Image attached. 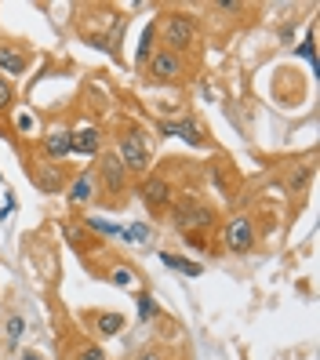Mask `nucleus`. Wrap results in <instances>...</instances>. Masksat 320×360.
I'll return each instance as SVG.
<instances>
[{"label":"nucleus","mask_w":320,"mask_h":360,"mask_svg":"<svg viewBox=\"0 0 320 360\" xmlns=\"http://www.w3.org/2000/svg\"><path fill=\"white\" fill-rule=\"evenodd\" d=\"M197 22L189 15L182 11H172V15H164V22H160V40H164V51H186V48H193L197 44Z\"/></svg>","instance_id":"1"},{"label":"nucleus","mask_w":320,"mask_h":360,"mask_svg":"<svg viewBox=\"0 0 320 360\" xmlns=\"http://www.w3.org/2000/svg\"><path fill=\"white\" fill-rule=\"evenodd\" d=\"M219 211L204 204V200H182L175 211H172V226L179 233H207L211 226H215Z\"/></svg>","instance_id":"2"},{"label":"nucleus","mask_w":320,"mask_h":360,"mask_svg":"<svg viewBox=\"0 0 320 360\" xmlns=\"http://www.w3.org/2000/svg\"><path fill=\"white\" fill-rule=\"evenodd\" d=\"M117 157H120V164L127 167V175H142V172H149V139L139 131V128H127L120 139H117V150H113Z\"/></svg>","instance_id":"3"},{"label":"nucleus","mask_w":320,"mask_h":360,"mask_svg":"<svg viewBox=\"0 0 320 360\" xmlns=\"http://www.w3.org/2000/svg\"><path fill=\"white\" fill-rule=\"evenodd\" d=\"M222 244H226V251H233V255H248V251L255 248V226H251V219H248V215L226 219V226H222Z\"/></svg>","instance_id":"4"},{"label":"nucleus","mask_w":320,"mask_h":360,"mask_svg":"<svg viewBox=\"0 0 320 360\" xmlns=\"http://www.w3.org/2000/svg\"><path fill=\"white\" fill-rule=\"evenodd\" d=\"M146 66H149V80H153V84H175L179 77H182V58L175 55V51H153V58H149L146 62Z\"/></svg>","instance_id":"5"},{"label":"nucleus","mask_w":320,"mask_h":360,"mask_svg":"<svg viewBox=\"0 0 320 360\" xmlns=\"http://www.w3.org/2000/svg\"><path fill=\"white\" fill-rule=\"evenodd\" d=\"M172 193H175V189H172V182H167V179H142L139 182V200L149 207V211H164L167 204H172Z\"/></svg>","instance_id":"6"},{"label":"nucleus","mask_w":320,"mask_h":360,"mask_svg":"<svg viewBox=\"0 0 320 360\" xmlns=\"http://www.w3.org/2000/svg\"><path fill=\"white\" fill-rule=\"evenodd\" d=\"M98 179H102V189H110V193H124V182H127V167L120 164L117 153H102L98 157Z\"/></svg>","instance_id":"7"},{"label":"nucleus","mask_w":320,"mask_h":360,"mask_svg":"<svg viewBox=\"0 0 320 360\" xmlns=\"http://www.w3.org/2000/svg\"><path fill=\"white\" fill-rule=\"evenodd\" d=\"M160 131H164V135H172V139H182V142H189L193 150H200V146L207 142V139H204V131H200V124H197V120H189V117L160 120Z\"/></svg>","instance_id":"8"},{"label":"nucleus","mask_w":320,"mask_h":360,"mask_svg":"<svg viewBox=\"0 0 320 360\" xmlns=\"http://www.w3.org/2000/svg\"><path fill=\"white\" fill-rule=\"evenodd\" d=\"M70 150H73V153H80V157H95V153L102 150V131L95 128V124L70 131Z\"/></svg>","instance_id":"9"},{"label":"nucleus","mask_w":320,"mask_h":360,"mask_svg":"<svg viewBox=\"0 0 320 360\" xmlns=\"http://www.w3.org/2000/svg\"><path fill=\"white\" fill-rule=\"evenodd\" d=\"M70 153H73V150H70V131H66V128H55V131L44 135V157H48L51 164L66 160Z\"/></svg>","instance_id":"10"},{"label":"nucleus","mask_w":320,"mask_h":360,"mask_svg":"<svg viewBox=\"0 0 320 360\" xmlns=\"http://www.w3.org/2000/svg\"><path fill=\"white\" fill-rule=\"evenodd\" d=\"M95 186H98V179L91 175V172H80L77 179H73V186H70V193H66V200L73 204V207H84L91 197H95Z\"/></svg>","instance_id":"11"},{"label":"nucleus","mask_w":320,"mask_h":360,"mask_svg":"<svg viewBox=\"0 0 320 360\" xmlns=\"http://www.w3.org/2000/svg\"><path fill=\"white\" fill-rule=\"evenodd\" d=\"M26 66H30V58L18 51L15 44H4V40H0V70L18 77V73H26Z\"/></svg>","instance_id":"12"},{"label":"nucleus","mask_w":320,"mask_h":360,"mask_svg":"<svg viewBox=\"0 0 320 360\" xmlns=\"http://www.w3.org/2000/svg\"><path fill=\"white\" fill-rule=\"evenodd\" d=\"M124 313H95V331L102 335V338H113V335H120L124 331Z\"/></svg>","instance_id":"13"},{"label":"nucleus","mask_w":320,"mask_h":360,"mask_svg":"<svg viewBox=\"0 0 320 360\" xmlns=\"http://www.w3.org/2000/svg\"><path fill=\"white\" fill-rule=\"evenodd\" d=\"M160 262H164L167 269L186 273V277H200V273H204V266H200V262H189V259H182V255H172V251H160Z\"/></svg>","instance_id":"14"},{"label":"nucleus","mask_w":320,"mask_h":360,"mask_svg":"<svg viewBox=\"0 0 320 360\" xmlns=\"http://www.w3.org/2000/svg\"><path fill=\"white\" fill-rule=\"evenodd\" d=\"M23 335H26V316L23 313H8V321H4V338L11 346L23 342Z\"/></svg>","instance_id":"15"},{"label":"nucleus","mask_w":320,"mask_h":360,"mask_svg":"<svg viewBox=\"0 0 320 360\" xmlns=\"http://www.w3.org/2000/svg\"><path fill=\"white\" fill-rule=\"evenodd\" d=\"M84 226L105 233V237H120V240H127V229H124V226H117V222H105V219H84Z\"/></svg>","instance_id":"16"},{"label":"nucleus","mask_w":320,"mask_h":360,"mask_svg":"<svg viewBox=\"0 0 320 360\" xmlns=\"http://www.w3.org/2000/svg\"><path fill=\"white\" fill-rule=\"evenodd\" d=\"M153 40H157V30L146 26L142 30V44H139V66H146V62L153 58Z\"/></svg>","instance_id":"17"},{"label":"nucleus","mask_w":320,"mask_h":360,"mask_svg":"<svg viewBox=\"0 0 320 360\" xmlns=\"http://www.w3.org/2000/svg\"><path fill=\"white\" fill-rule=\"evenodd\" d=\"M160 313V306H157V299L149 291H142L139 295V321H153V316Z\"/></svg>","instance_id":"18"},{"label":"nucleus","mask_w":320,"mask_h":360,"mask_svg":"<svg viewBox=\"0 0 320 360\" xmlns=\"http://www.w3.org/2000/svg\"><path fill=\"white\" fill-rule=\"evenodd\" d=\"M127 244H153V229H149L146 222H135L132 229H127Z\"/></svg>","instance_id":"19"},{"label":"nucleus","mask_w":320,"mask_h":360,"mask_svg":"<svg viewBox=\"0 0 320 360\" xmlns=\"http://www.w3.org/2000/svg\"><path fill=\"white\" fill-rule=\"evenodd\" d=\"M110 281H113L117 288H132V284H135V269H132V266H113V269H110Z\"/></svg>","instance_id":"20"},{"label":"nucleus","mask_w":320,"mask_h":360,"mask_svg":"<svg viewBox=\"0 0 320 360\" xmlns=\"http://www.w3.org/2000/svg\"><path fill=\"white\" fill-rule=\"evenodd\" d=\"M298 55H302V58L309 62V66L316 70V37H313V30L306 33V44H302V48H298Z\"/></svg>","instance_id":"21"},{"label":"nucleus","mask_w":320,"mask_h":360,"mask_svg":"<svg viewBox=\"0 0 320 360\" xmlns=\"http://www.w3.org/2000/svg\"><path fill=\"white\" fill-rule=\"evenodd\" d=\"M73 360H110V356H105V353H102L98 346H84V349H80V353H77Z\"/></svg>","instance_id":"22"},{"label":"nucleus","mask_w":320,"mask_h":360,"mask_svg":"<svg viewBox=\"0 0 320 360\" xmlns=\"http://www.w3.org/2000/svg\"><path fill=\"white\" fill-rule=\"evenodd\" d=\"M11 105V88L4 84V77H0V110H8Z\"/></svg>","instance_id":"23"},{"label":"nucleus","mask_w":320,"mask_h":360,"mask_svg":"<svg viewBox=\"0 0 320 360\" xmlns=\"http://www.w3.org/2000/svg\"><path fill=\"white\" fill-rule=\"evenodd\" d=\"M40 186H44L48 193H55V189H58V175H55V172H48L44 179H40Z\"/></svg>","instance_id":"24"},{"label":"nucleus","mask_w":320,"mask_h":360,"mask_svg":"<svg viewBox=\"0 0 320 360\" xmlns=\"http://www.w3.org/2000/svg\"><path fill=\"white\" fill-rule=\"evenodd\" d=\"M135 360H172L167 353H160V349H146V353H139Z\"/></svg>","instance_id":"25"},{"label":"nucleus","mask_w":320,"mask_h":360,"mask_svg":"<svg viewBox=\"0 0 320 360\" xmlns=\"http://www.w3.org/2000/svg\"><path fill=\"white\" fill-rule=\"evenodd\" d=\"M37 128V120L30 117V113H23V117H18V131H33Z\"/></svg>","instance_id":"26"},{"label":"nucleus","mask_w":320,"mask_h":360,"mask_svg":"<svg viewBox=\"0 0 320 360\" xmlns=\"http://www.w3.org/2000/svg\"><path fill=\"white\" fill-rule=\"evenodd\" d=\"M23 360H44V356H40V353H30V349H26V353H23Z\"/></svg>","instance_id":"27"}]
</instances>
